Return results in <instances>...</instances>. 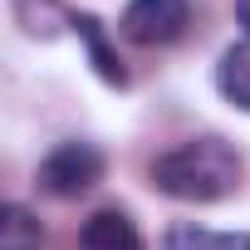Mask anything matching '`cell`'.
Returning <instances> with one entry per match:
<instances>
[{
    "label": "cell",
    "mask_w": 250,
    "mask_h": 250,
    "mask_svg": "<svg viewBox=\"0 0 250 250\" xmlns=\"http://www.w3.org/2000/svg\"><path fill=\"white\" fill-rule=\"evenodd\" d=\"M240 182V157L226 138H191L152 162V187L172 201H221Z\"/></svg>",
    "instance_id": "6da1fadb"
},
{
    "label": "cell",
    "mask_w": 250,
    "mask_h": 250,
    "mask_svg": "<svg viewBox=\"0 0 250 250\" xmlns=\"http://www.w3.org/2000/svg\"><path fill=\"white\" fill-rule=\"evenodd\" d=\"M103 152L93 143H59L44 162H40V191L59 196V201H74L83 191H93L103 182Z\"/></svg>",
    "instance_id": "7a4b0ae2"
},
{
    "label": "cell",
    "mask_w": 250,
    "mask_h": 250,
    "mask_svg": "<svg viewBox=\"0 0 250 250\" xmlns=\"http://www.w3.org/2000/svg\"><path fill=\"white\" fill-rule=\"evenodd\" d=\"M191 25V0H128L123 10V35L133 44H177Z\"/></svg>",
    "instance_id": "3957f363"
},
{
    "label": "cell",
    "mask_w": 250,
    "mask_h": 250,
    "mask_svg": "<svg viewBox=\"0 0 250 250\" xmlns=\"http://www.w3.org/2000/svg\"><path fill=\"white\" fill-rule=\"evenodd\" d=\"M167 250H250V235H211L196 226H172Z\"/></svg>",
    "instance_id": "52a82bcc"
},
{
    "label": "cell",
    "mask_w": 250,
    "mask_h": 250,
    "mask_svg": "<svg viewBox=\"0 0 250 250\" xmlns=\"http://www.w3.org/2000/svg\"><path fill=\"white\" fill-rule=\"evenodd\" d=\"M40 226L30 221L25 206H5V216H0V250H40Z\"/></svg>",
    "instance_id": "ba28073f"
},
{
    "label": "cell",
    "mask_w": 250,
    "mask_h": 250,
    "mask_svg": "<svg viewBox=\"0 0 250 250\" xmlns=\"http://www.w3.org/2000/svg\"><path fill=\"white\" fill-rule=\"evenodd\" d=\"M79 245L83 250H143V235H138V221L128 211L103 206L79 226Z\"/></svg>",
    "instance_id": "277c9868"
},
{
    "label": "cell",
    "mask_w": 250,
    "mask_h": 250,
    "mask_svg": "<svg viewBox=\"0 0 250 250\" xmlns=\"http://www.w3.org/2000/svg\"><path fill=\"white\" fill-rule=\"evenodd\" d=\"M235 15H240V25L250 30V0H235Z\"/></svg>",
    "instance_id": "9c48e42d"
},
{
    "label": "cell",
    "mask_w": 250,
    "mask_h": 250,
    "mask_svg": "<svg viewBox=\"0 0 250 250\" xmlns=\"http://www.w3.org/2000/svg\"><path fill=\"white\" fill-rule=\"evenodd\" d=\"M216 88L226 93V103H235L240 113H250V40L230 44L216 64Z\"/></svg>",
    "instance_id": "5b68a950"
},
{
    "label": "cell",
    "mask_w": 250,
    "mask_h": 250,
    "mask_svg": "<svg viewBox=\"0 0 250 250\" xmlns=\"http://www.w3.org/2000/svg\"><path fill=\"white\" fill-rule=\"evenodd\" d=\"M69 25H74V30H79V40L88 44V59H93V69H98V79H103V83H113V88L128 83V69H123V59L108 49L103 25H98L93 15H69Z\"/></svg>",
    "instance_id": "8992f818"
}]
</instances>
